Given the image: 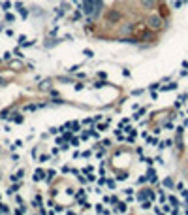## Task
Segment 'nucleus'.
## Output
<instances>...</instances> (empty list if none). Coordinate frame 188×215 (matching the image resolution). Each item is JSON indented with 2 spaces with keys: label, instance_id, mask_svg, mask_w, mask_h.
<instances>
[{
  "label": "nucleus",
  "instance_id": "1a4fd4ad",
  "mask_svg": "<svg viewBox=\"0 0 188 215\" xmlns=\"http://www.w3.org/2000/svg\"><path fill=\"white\" fill-rule=\"evenodd\" d=\"M164 185H165V187H171V185H173V181H171V179L168 177V179H165V181H164Z\"/></svg>",
  "mask_w": 188,
  "mask_h": 215
},
{
  "label": "nucleus",
  "instance_id": "9d476101",
  "mask_svg": "<svg viewBox=\"0 0 188 215\" xmlns=\"http://www.w3.org/2000/svg\"><path fill=\"white\" fill-rule=\"evenodd\" d=\"M175 87H177L175 83H171V85H165V87H164V91H171V89H175Z\"/></svg>",
  "mask_w": 188,
  "mask_h": 215
},
{
  "label": "nucleus",
  "instance_id": "ddd939ff",
  "mask_svg": "<svg viewBox=\"0 0 188 215\" xmlns=\"http://www.w3.org/2000/svg\"><path fill=\"white\" fill-rule=\"evenodd\" d=\"M105 85H107L105 81H96V87H105Z\"/></svg>",
  "mask_w": 188,
  "mask_h": 215
},
{
  "label": "nucleus",
  "instance_id": "7ed1b4c3",
  "mask_svg": "<svg viewBox=\"0 0 188 215\" xmlns=\"http://www.w3.org/2000/svg\"><path fill=\"white\" fill-rule=\"evenodd\" d=\"M134 36H136V40H143V38H151V34L145 30V27H137Z\"/></svg>",
  "mask_w": 188,
  "mask_h": 215
},
{
  "label": "nucleus",
  "instance_id": "9b49d317",
  "mask_svg": "<svg viewBox=\"0 0 188 215\" xmlns=\"http://www.w3.org/2000/svg\"><path fill=\"white\" fill-rule=\"evenodd\" d=\"M169 202H171V204H173V206H179V200H177V198H173V196H171V198H169Z\"/></svg>",
  "mask_w": 188,
  "mask_h": 215
},
{
  "label": "nucleus",
  "instance_id": "f8f14e48",
  "mask_svg": "<svg viewBox=\"0 0 188 215\" xmlns=\"http://www.w3.org/2000/svg\"><path fill=\"white\" fill-rule=\"evenodd\" d=\"M119 211H126V204H119Z\"/></svg>",
  "mask_w": 188,
  "mask_h": 215
},
{
  "label": "nucleus",
  "instance_id": "39448f33",
  "mask_svg": "<svg viewBox=\"0 0 188 215\" xmlns=\"http://www.w3.org/2000/svg\"><path fill=\"white\" fill-rule=\"evenodd\" d=\"M141 6L147 8V9H152L154 8V0H141Z\"/></svg>",
  "mask_w": 188,
  "mask_h": 215
},
{
  "label": "nucleus",
  "instance_id": "20e7f679",
  "mask_svg": "<svg viewBox=\"0 0 188 215\" xmlns=\"http://www.w3.org/2000/svg\"><path fill=\"white\" fill-rule=\"evenodd\" d=\"M107 19H109V21H119V19H120V13H119V11H109V13H107Z\"/></svg>",
  "mask_w": 188,
  "mask_h": 215
},
{
  "label": "nucleus",
  "instance_id": "6e6552de",
  "mask_svg": "<svg viewBox=\"0 0 188 215\" xmlns=\"http://www.w3.org/2000/svg\"><path fill=\"white\" fill-rule=\"evenodd\" d=\"M141 206H143V209H147V208H151V202L145 200V202H141Z\"/></svg>",
  "mask_w": 188,
  "mask_h": 215
},
{
  "label": "nucleus",
  "instance_id": "4468645a",
  "mask_svg": "<svg viewBox=\"0 0 188 215\" xmlns=\"http://www.w3.org/2000/svg\"><path fill=\"white\" fill-rule=\"evenodd\" d=\"M83 53H85V55H87V57H92V51H90V49H85V51H83Z\"/></svg>",
  "mask_w": 188,
  "mask_h": 215
},
{
  "label": "nucleus",
  "instance_id": "423d86ee",
  "mask_svg": "<svg viewBox=\"0 0 188 215\" xmlns=\"http://www.w3.org/2000/svg\"><path fill=\"white\" fill-rule=\"evenodd\" d=\"M43 176H45V174H43V170H36V172H34V181H41Z\"/></svg>",
  "mask_w": 188,
  "mask_h": 215
},
{
  "label": "nucleus",
  "instance_id": "0eeeda50",
  "mask_svg": "<svg viewBox=\"0 0 188 215\" xmlns=\"http://www.w3.org/2000/svg\"><path fill=\"white\" fill-rule=\"evenodd\" d=\"M40 106H36V104H30V106H25V109L27 111H32V109H38Z\"/></svg>",
  "mask_w": 188,
  "mask_h": 215
},
{
  "label": "nucleus",
  "instance_id": "f257e3e1",
  "mask_svg": "<svg viewBox=\"0 0 188 215\" xmlns=\"http://www.w3.org/2000/svg\"><path fill=\"white\" fill-rule=\"evenodd\" d=\"M149 27H151V28H154V30L162 28V27H164L162 17H158V15H151V17H149Z\"/></svg>",
  "mask_w": 188,
  "mask_h": 215
},
{
  "label": "nucleus",
  "instance_id": "f03ea898",
  "mask_svg": "<svg viewBox=\"0 0 188 215\" xmlns=\"http://www.w3.org/2000/svg\"><path fill=\"white\" fill-rule=\"evenodd\" d=\"M81 9H83L85 15H92L94 13V0H83Z\"/></svg>",
  "mask_w": 188,
  "mask_h": 215
}]
</instances>
